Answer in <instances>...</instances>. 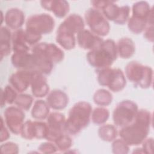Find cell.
<instances>
[{
    "instance_id": "12",
    "label": "cell",
    "mask_w": 154,
    "mask_h": 154,
    "mask_svg": "<svg viewBox=\"0 0 154 154\" xmlns=\"http://www.w3.org/2000/svg\"><path fill=\"white\" fill-rule=\"evenodd\" d=\"M46 119L48 134L46 139L54 143L60 135L65 133L66 118L61 112H52L48 115Z\"/></svg>"
},
{
    "instance_id": "34",
    "label": "cell",
    "mask_w": 154,
    "mask_h": 154,
    "mask_svg": "<svg viewBox=\"0 0 154 154\" xmlns=\"http://www.w3.org/2000/svg\"><path fill=\"white\" fill-rule=\"evenodd\" d=\"M1 150L2 153H17L19 152V147L14 143L7 142L1 144Z\"/></svg>"
},
{
    "instance_id": "14",
    "label": "cell",
    "mask_w": 154,
    "mask_h": 154,
    "mask_svg": "<svg viewBox=\"0 0 154 154\" xmlns=\"http://www.w3.org/2000/svg\"><path fill=\"white\" fill-rule=\"evenodd\" d=\"M48 134L46 123L42 121H26L22 127L20 135L26 140L46 139Z\"/></svg>"
},
{
    "instance_id": "9",
    "label": "cell",
    "mask_w": 154,
    "mask_h": 154,
    "mask_svg": "<svg viewBox=\"0 0 154 154\" xmlns=\"http://www.w3.org/2000/svg\"><path fill=\"white\" fill-rule=\"evenodd\" d=\"M138 110V105L132 100H124L120 102L112 113L114 125L121 128L129 125L135 119Z\"/></svg>"
},
{
    "instance_id": "37",
    "label": "cell",
    "mask_w": 154,
    "mask_h": 154,
    "mask_svg": "<svg viewBox=\"0 0 154 154\" xmlns=\"http://www.w3.org/2000/svg\"><path fill=\"white\" fill-rule=\"evenodd\" d=\"M144 37L146 39L150 42H153V24H148L145 28Z\"/></svg>"
},
{
    "instance_id": "27",
    "label": "cell",
    "mask_w": 154,
    "mask_h": 154,
    "mask_svg": "<svg viewBox=\"0 0 154 154\" xmlns=\"http://www.w3.org/2000/svg\"><path fill=\"white\" fill-rule=\"evenodd\" d=\"M116 128L110 124L102 125L98 129V135L101 140L106 142L113 141L117 136Z\"/></svg>"
},
{
    "instance_id": "3",
    "label": "cell",
    "mask_w": 154,
    "mask_h": 154,
    "mask_svg": "<svg viewBox=\"0 0 154 154\" xmlns=\"http://www.w3.org/2000/svg\"><path fill=\"white\" fill-rule=\"evenodd\" d=\"M84 21L79 14L69 15L59 25L56 34V42L64 49L71 50L75 47V34L84 29Z\"/></svg>"
},
{
    "instance_id": "30",
    "label": "cell",
    "mask_w": 154,
    "mask_h": 154,
    "mask_svg": "<svg viewBox=\"0 0 154 154\" xmlns=\"http://www.w3.org/2000/svg\"><path fill=\"white\" fill-rule=\"evenodd\" d=\"M17 96L16 90L10 85H6L1 90V107H3L5 103L13 104Z\"/></svg>"
},
{
    "instance_id": "20",
    "label": "cell",
    "mask_w": 154,
    "mask_h": 154,
    "mask_svg": "<svg viewBox=\"0 0 154 154\" xmlns=\"http://www.w3.org/2000/svg\"><path fill=\"white\" fill-rule=\"evenodd\" d=\"M48 106L54 110L64 109L69 103L67 94L61 90L55 89L50 91L46 97Z\"/></svg>"
},
{
    "instance_id": "16",
    "label": "cell",
    "mask_w": 154,
    "mask_h": 154,
    "mask_svg": "<svg viewBox=\"0 0 154 154\" xmlns=\"http://www.w3.org/2000/svg\"><path fill=\"white\" fill-rule=\"evenodd\" d=\"M78 46L85 50L91 51L99 48L103 40L88 29H82L77 34Z\"/></svg>"
},
{
    "instance_id": "2",
    "label": "cell",
    "mask_w": 154,
    "mask_h": 154,
    "mask_svg": "<svg viewBox=\"0 0 154 154\" xmlns=\"http://www.w3.org/2000/svg\"><path fill=\"white\" fill-rule=\"evenodd\" d=\"M35 70L43 75H49L54 64L61 62L64 57L62 49L52 43H38L32 49Z\"/></svg>"
},
{
    "instance_id": "36",
    "label": "cell",
    "mask_w": 154,
    "mask_h": 154,
    "mask_svg": "<svg viewBox=\"0 0 154 154\" xmlns=\"http://www.w3.org/2000/svg\"><path fill=\"white\" fill-rule=\"evenodd\" d=\"M142 149L144 153H153V140L152 138L146 139L143 143Z\"/></svg>"
},
{
    "instance_id": "8",
    "label": "cell",
    "mask_w": 154,
    "mask_h": 154,
    "mask_svg": "<svg viewBox=\"0 0 154 154\" xmlns=\"http://www.w3.org/2000/svg\"><path fill=\"white\" fill-rule=\"evenodd\" d=\"M97 81L102 86L107 87L113 92H119L126 85L125 76L119 68H105L97 70Z\"/></svg>"
},
{
    "instance_id": "10",
    "label": "cell",
    "mask_w": 154,
    "mask_h": 154,
    "mask_svg": "<svg viewBox=\"0 0 154 154\" xmlns=\"http://www.w3.org/2000/svg\"><path fill=\"white\" fill-rule=\"evenodd\" d=\"M55 27V20L49 14L41 13L29 16L26 22L25 30L42 35L50 34Z\"/></svg>"
},
{
    "instance_id": "25",
    "label": "cell",
    "mask_w": 154,
    "mask_h": 154,
    "mask_svg": "<svg viewBox=\"0 0 154 154\" xmlns=\"http://www.w3.org/2000/svg\"><path fill=\"white\" fill-rule=\"evenodd\" d=\"M49 108L46 101L42 99L36 100L34 103L31 114L32 118L42 120L46 119L49 114Z\"/></svg>"
},
{
    "instance_id": "26",
    "label": "cell",
    "mask_w": 154,
    "mask_h": 154,
    "mask_svg": "<svg viewBox=\"0 0 154 154\" xmlns=\"http://www.w3.org/2000/svg\"><path fill=\"white\" fill-rule=\"evenodd\" d=\"M148 24H153L147 19L131 16L128 20V27L132 32L138 34L143 32Z\"/></svg>"
},
{
    "instance_id": "7",
    "label": "cell",
    "mask_w": 154,
    "mask_h": 154,
    "mask_svg": "<svg viewBox=\"0 0 154 154\" xmlns=\"http://www.w3.org/2000/svg\"><path fill=\"white\" fill-rule=\"evenodd\" d=\"M125 70L128 79L135 86L146 89L152 85L153 70L150 67L132 61L126 64Z\"/></svg>"
},
{
    "instance_id": "13",
    "label": "cell",
    "mask_w": 154,
    "mask_h": 154,
    "mask_svg": "<svg viewBox=\"0 0 154 154\" xmlns=\"http://www.w3.org/2000/svg\"><path fill=\"white\" fill-rule=\"evenodd\" d=\"M4 116L5 124L10 131L16 135L20 134L25 118L23 110L19 107L11 106L5 109Z\"/></svg>"
},
{
    "instance_id": "11",
    "label": "cell",
    "mask_w": 154,
    "mask_h": 154,
    "mask_svg": "<svg viewBox=\"0 0 154 154\" xmlns=\"http://www.w3.org/2000/svg\"><path fill=\"white\" fill-rule=\"evenodd\" d=\"M85 20L92 32L98 36H106L110 30L109 23L100 11L88 8L84 14Z\"/></svg>"
},
{
    "instance_id": "35",
    "label": "cell",
    "mask_w": 154,
    "mask_h": 154,
    "mask_svg": "<svg viewBox=\"0 0 154 154\" xmlns=\"http://www.w3.org/2000/svg\"><path fill=\"white\" fill-rule=\"evenodd\" d=\"M38 150L43 153H54L58 151L55 144L52 142H45L42 143L38 147Z\"/></svg>"
},
{
    "instance_id": "22",
    "label": "cell",
    "mask_w": 154,
    "mask_h": 154,
    "mask_svg": "<svg viewBox=\"0 0 154 154\" xmlns=\"http://www.w3.org/2000/svg\"><path fill=\"white\" fill-rule=\"evenodd\" d=\"M12 49L14 52H29L30 48L25 39V30L22 28L15 30L12 34Z\"/></svg>"
},
{
    "instance_id": "6",
    "label": "cell",
    "mask_w": 154,
    "mask_h": 154,
    "mask_svg": "<svg viewBox=\"0 0 154 154\" xmlns=\"http://www.w3.org/2000/svg\"><path fill=\"white\" fill-rule=\"evenodd\" d=\"M91 4L93 8L101 11L106 20L119 25H123L128 20L130 13L128 5L119 7L112 1H91Z\"/></svg>"
},
{
    "instance_id": "17",
    "label": "cell",
    "mask_w": 154,
    "mask_h": 154,
    "mask_svg": "<svg viewBox=\"0 0 154 154\" xmlns=\"http://www.w3.org/2000/svg\"><path fill=\"white\" fill-rule=\"evenodd\" d=\"M32 95L35 97H43L49 93V87L47 79L41 72L35 70L31 83Z\"/></svg>"
},
{
    "instance_id": "32",
    "label": "cell",
    "mask_w": 154,
    "mask_h": 154,
    "mask_svg": "<svg viewBox=\"0 0 154 154\" xmlns=\"http://www.w3.org/2000/svg\"><path fill=\"white\" fill-rule=\"evenodd\" d=\"M58 150L64 152L70 148L72 145V140L69 134H63L54 142Z\"/></svg>"
},
{
    "instance_id": "18",
    "label": "cell",
    "mask_w": 154,
    "mask_h": 154,
    "mask_svg": "<svg viewBox=\"0 0 154 154\" xmlns=\"http://www.w3.org/2000/svg\"><path fill=\"white\" fill-rule=\"evenodd\" d=\"M40 4L44 9L52 12L58 18L66 16L70 10L69 4L65 0L41 1Z\"/></svg>"
},
{
    "instance_id": "1",
    "label": "cell",
    "mask_w": 154,
    "mask_h": 154,
    "mask_svg": "<svg viewBox=\"0 0 154 154\" xmlns=\"http://www.w3.org/2000/svg\"><path fill=\"white\" fill-rule=\"evenodd\" d=\"M151 113L146 109L138 110L134 120L121 128L119 136L129 146L141 144L147 138L152 125Z\"/></svg>"
},
{
    "instance_id": "4",
    "label": "cell",
    "mask_w": 154,
    "mask_h": 154,
    "mask_svg": "<svg viewBox=\"0 0 154 154\" xmlns=\"http://www.w3.org/2000/svg\"><path fill=\"white\" fill-rule=\"evenodd\" d=\"M92 106L90 103L80 101L76 103L69 110L64 125L65 133L75 135L85 128L90 123Z\"/></svg>"
},
{
    "instance_id": "21",
    "label": "cell",
    "mask_w": 154,
    "mask_h": 154,
    "mask_svg": "<svg viewBox=\"0 0 154 154\" xmlns=\"http://www.w3.org/2000/svg\"><path fill=\"white\" fill-rule=\"evenodd\" d=\"M4 20L7 27L17 30L20 29L25 22V14L20 9L11 8L7 11Z\"/></svg>"
},
{
    "instance_id": "33",
    "label": "cell",
    "mask_w": 154,
    "mask_h": 154,
    "mask_svg": "<svg viewBox=\"0 0 154 154\" xmlns=\"http://www.w3.org/2000/svg\"><path fill=\"white\" fill-rule=\"evenodd\" d=\"M129 145L122 138L115 139L112 144V150L114 153L125 154L129 152Z\"/></svg>"
},
{
    "instance_id": "24",
    "label": "cell",
    "mask_w": 154,
    "mask_h": 154,
    "mask_svg": "<svg viewBox=\"0 0 154 154\" xmlns=\"http://www.w3.org/2000/svg\"><path fill=\"white\" fill-rule=\"evenodd\" d=\"M0 33V55L2 60L4 57L8 55L11 52V49L12 48L11 45L12 34L7 26H1Z\"/></svg>"
},
{
    "instance_id": "29",
    "label": "cell",
    "mask_w": 154,
    "mask_h": 154,
    "mask_svg": "<svg viewBox=\"0 0 154 154\" xmlns=\"http://www.w3.org/2000/svg\"><path fill=\"white\" fill-rule=\"evenodd\" d=\"M109 117V110L104 107L100 106L95 108L92 110L91 119L94 124L102 125L108 120Z\"/></svg>"
},
{
    "instance_id": "15",
    "label": "cell",
    "mask_w": 154,
    "mask_h": 154,
    "mask_svg": "<svg viewBox=\"0 0 154 154\" xmlns=\"http://www.w3.org/2000/svg\"><path fill=\"white\" fill-rule=\"evenodd\" d=\"M34 71L19 70L10 76L9 82L17 91L22 93L31 85Z\"/></svg>"
},
{
    "instance_id": "28",
    "label": "cell",
    "mask_w": 154,
    "mask_h": 154,
    "mask_svg": "<svg viewBox=\"0 0 154 154\" xmlns=\"http://www.w3.org/2000/svg\"><path fill=\"white\" fill-rule=\"evenodd\" d=\"M112 95L105 89L97 90L93 95L94 102L100 106L109 105L112 101Z\"/></svg>"
},
{
    "instance_id": "5",
    "label": "cell",
    "mask_w": 154,
    "mask_h": 154,
    "mask_svg": "<svg viewBox=\"0 0 154 154\" xmlns=\"http://www.w3.org/2000/svg\"><path fill=\"white\" fill-rule=\"evenodd\" d=\"M117 46L112 39L103 40L101 45L90 51L86 55L87 60L90 66L100 70L110 67L117 58Z\"/></svg>"
},
{
    "instance_id": "31",
    "label": "cell",
    "mask_w": 154,
    "mask_h": 154,
    "mask_svg": "<svg viewBox=\"0 0 154 154\" xmlns=\"http://www.w3.org/2000/svg\"><path fill=\"white\" fill-rule=\"evenodd\" d=\"M33 102V97L28 94H20L17 95L14 103L22 110L28 111L31 108Z\"/></svg>"
},
{
    "instance_id": "23",
    "label": "cell",
    "mask_w": 154,
    "mask_h": 154,
    "mask_svg": "<svg viewBox=\"0 0 154 154\" xmlns=\"http://www.w3.org/2000/svg\"><path fill=\"white\" fill-rule=\"evenodd\" d=\"M116 46L117 54L122 58L128 59L135 53V44L130 38L123 37L119 39Z\"/></svg>"
},
{
    "instance_id": "38",
    "label": "cell",
    "mask_w": 154,
    "mask_h": 154,
    "mask_svg": "<svg viewBox=\"0 0 154 154\" xmlns=\"http://www.w3.org/2000/svg\"><path fill=\"white\" fill-rule=\"evenodd\" d=\"M1 136H0V141L2 143L5 140H8L10 138V134L8 129L5 126L4 124V120L2 117H1Z\"/></svg>"
},
{
    "instance_id": "19",
    "label": "cell",
    "mask_w": 154,
    "mask_h": 154,
    "mask_svg": "<svg viewBox=\"0 0 154 154\" xmlns=\"http://www.w3.org/2000/svg\"><path fill=\"white\" fill-rule=\"evenodd\" d=\"M11 62L14 67L20 70H35L33 57L29 52H14L11 57Z\"/></svg>"
}]
</instances>
